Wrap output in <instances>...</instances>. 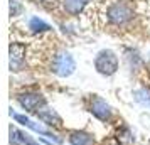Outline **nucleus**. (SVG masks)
Here are the masks:
<instances>
[{
    "label": "nucleus",
    "instance_id": "f257e3e1",
    "mask_svg": "<svg viewBox=\"0 0 150 145\" xmlns=\"http://www.w3.org/2000/svg\"><path fill=\"white\" fill-rule=\"evenodd\" d=\"M95 68L103 76H111V74H115L116 69H118V57H116V54L113 51L103 49L95 57Z\"/></svg>",
    "mask_w": 150,
    "mask_h": 145
},
{
    "label": "nucleus",
    "instance_id": "f03ea898",
    "mask_svg": "<svg viewBox=\"0 0 150 145\" xmlns=\"http://www.w3.org/2000/svg\"><path fill=\"white\" fill-rule=\"evenodd\" d=\"M76 69V62H74V57L62 51V52H57L52 59V64H51V71L54 73L56 76H61V78H66V76H71Z\"/></svg>",
    "mask_w": 150,
    "mask_h": 145
},
{
    "label": "nucleus",
    "instance_id": "7ed1b4c3",
    "mask_svg": "<svg viewBox=\"0 0 150 145\" xmlns=\"http://www.w3.org/2000/svg\"><path fill=\"white\" fill-rule=\"evenodd\" d=\"M108 15V21L115 25H125L128 21L133 19V8L130 7L128 4H123V2H116L111 4L106 10Z\"/></svg>",
    "mask_w": 150,
    "mask_h": 145
},
{
    "label": "nucleus",
    "instance_id": "20e7f679",
    "mask_svg": "<svg viewBox=\"0 0 150 145\" xmlns=\"http://www.w3.org/2000/svg\"><path fill=\"white\" fill-rule=\"evenodd\" d=\"M89 111L93 113V117H96L98 120H101V122H106L111 117V106L100 96H95L91 100V108H89Z\"/></svg>",
    "mask_w": 150,
    "mask_h": 145
},
{
    "label": "nucleus",
    "instance_id": "39448f33",
    "mask_svg": "<svg viewBox=\"0 0 150 145\" xmlns=\"http://www.w3.org/2000/svg\"><path fill=\"white\" fill-rule=\"evenodd\" d=\"M17 100L22 108H25L27 111H37L41 106L46 105V100L39 93H25V95H21Z\"/></svg>",
    "mask_w": 150,
    "mask_h": 145
},
{
    "label": "nucleus",
    "instance_id": "423d86ee",
    "mask_svg": "<svg viewBox=\"0 0 150 145\" xmlns=\"http://www.w3.org/2000/svg\"><path fill=\"white\" fill-rule=\"evenodd\" d=\"M10 115H14V118L19 122V123H22L24 127H27V128H30V130H34V132H39V133H42V135H46V137L49 138V140H54L56 144H61L62 140L61 138H57L56 135H52V133H49L44 127H42L41 123H35V122H32L30 118H27V117H24V115H17V113H12L10 111Z\"/></svg>",
    "mask_w": 150,
    "mask_h": 145
},
{
    "label": "nucleus",
    "instance_id": "0eeeda50",
    "mask_svg": "<svg viewBox=\"0 0 150 145\" xmlns=\"http://www.w3.org/2000/svg\"><path fill=\"white\" fill-rule=\"evenodd\" d=\"M24 54H25V47L24 44H10V69L12 71H21L22 64H24Z\"/></svg>",
    "mask_w": 150,
    "mask_h": 145
},
{
    "label": "nucleus",
    "instance_id": "6e6552de",
    "mask_svg": "<svg viewBox=\"0 0 150 145\" xmlns=\"http://www.w3.org/2000/svg\"><path fill=\"white\" fill-rule=\"evenodd\" d=\"M37 117H39V120H42L44 123H47V125H54V127H61L62 125V120L61 117L56 113L54 110H51V108H42V110L37 111Z\"/></svg>",
    "mask_w": 150,
    "mask_h": 145
},
{
    "label": "nucleus",
    "instance_id": "1a4fd4ad",
    "mask_svg": "<svg viewBox=\"0 0 150 145\" xmlns=\"http://www.w3.org/2000/svg\"><path fill=\"white\" fill-rule=\"evenodd\" d=\"M71 145H95V138L84 132H73L69 137Z\"/></svg>",
    "mask_w": 150,
    "mask_h": 145
},
{
    "label": "nucleus",
    "instance_id": "9d476101",
    "mask_svg": "<svg viewBox=\"0 0 150 145\" xmlns=\"http://www.w3.org/2000/svg\"><path fill=\"white\" fill-rule=\"evenodd\" d=\"M86 4H88V0H64V2H62L64 10L71 15H78L83 8H84Z\"/></svg>",
    "mask_w": 150,
    "mask_h": 145
},
{
    "label": "nucleus",
    "instance_id": "9b49d317",
    "mask_svg": "<svg viewBox=\"0 0 150 145\" xmlns=\"http://www.w3.org/2000/svg\"><path fill=\"white\" fill-rule=\"evenodd\" d=\"M29 29L32 32H44V30H51V25L46 24L44 21H41L39 17H32L29 21Z\"/></svg>",
    "mask_w": 150,
    "mask_h": 145
},
{
    "label": "nucleus",
    "instance_id": "f8f14e48",
    "mask_svg": "<svg viewBox=\"0 0 150 145\" xmlns=\"http://www.w3.org/2000/svg\"><path fill=\"white\" fill-rule=\"evenodd\" d=\"M133 98H135L137 103H140V105H143V106L150 108V90H145V88L137 90L135 93H133Z\"/></svg>",
    "mask_w": 150,
    "mask_h": 145
},
{
    "label": "nucleus",
    "instance_id": "ddd939ff",
    "mask_svg": "<svg viewBox=\"0 0 150 145\" xmlns=\"http://www.w3.org/2000/svg\"><path fill=\"white\" fill-rule=\"evenodd\" d=\"M10 144H12V145L27 144V135H24V133H22V132H19L17 128L10 127Z\"/></svg>",
    "mask_w": 150,
    "mask_h": 145
},
{
    "label": "nucleus",
    "instance_id": "4468645a",
    "mask_svg": "<svg viewBox=\"0 0 150 145\" xmlns=\"http://www.w3.org/2000/svg\"><path fill=\"white\" fill-rule=\"evenodd\" d=\"M118 140H120L122 144H125V145L132 144V140H133V138H132V132H130V128H127V127H125V128H123V132L118 135Z\"/></svg>",
    "mask_w": 150,
    "mask_h": 145
},
{
    "label": "nucleus",
    "instance_id": "2eb2a0df",
    "mask_svg": "<svg viewBox=\"0 0 150 145\" xmlns=\"http://www.w3.org/2000/svg\"><path fill=\"white\" fill-rule=\"evenodd\" d=\"M21 10H22V7L19 5V2H17V0H10V15L21 14Z\"/></svg>",
    "mask_w": 150,
    "mask_h": 145
},
{
    "label": "nucleus",
    "instance_id": "dca6fc26",
    "mask_svg": "<svg viewBox=\"0 0 150 145\" xmlns=\"http://www.w3.org/2000/svg\"><path fill=\"white\" fill-rule=\"evenodd\" d=\"M25 145H39V144H37V142H32V140H27V144Z\"/></svg>",
    "mask_w": 150,
    "mask_h": 145
},
{
    "label": "nucleus",
    "instance_id": "f3484780",
    "mask_svg": "<svg viewBox=\"0 0 150 145\" xmlns=\"http://www.w3.org/2000/svg\"><path fill=\"white\" fill-rule=\"evenodd\" d=\"M149 145H150V142H149Z\"/></svg>",
    "mask_w": 150,
    "mask_h": 145
}]
</instances>
